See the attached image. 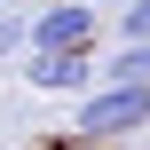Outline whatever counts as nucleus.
<instances>
[{"label":"nucleus","instance_id":"nucleus-1","mask_svg":"<svg viewBox=\"0 0 150 150\" xmlns=\"http://www.w3.org/2000/svg\"><path fill=\"white\" fill-rule=\"evenodd\" d=\"M142 127H150V87H95L79 95V119H71L79 142H127Z\"/></svg>","mask_w":150,"mask_h":150},{"label":"nucleus","instance_id":"nucleus-2","mask_svg":"<svg viewBox=\"0 0 150 150\" xmlns=\"http://www.w3.org/2000/svg\"><path fill=\"white\" fill-rule=\"evenodd\" d=\"M24 47L32 55H63V47H95V0H47L32 24H24Z\"/></svg>","mask_w":150,"mask_h":150},{"label":"nucleus","instance_id":"nucleus-3","mask_svg":"<svg viewBox=\"0 0 150 150\" xmlns=\"http://www.w3.org/2000/svg\"><path fill=\"white\" fill-rule=\"evenodd\" d=\"M24 87H40V95H95V87H103V55H95V47L32 55V63H24Z\"/></svg>","mask_w":150,"mask_h":150},{"label":"nucleus","instance_id":"nucleus-4","mask_svg":"<svg viewBox=\"0 0 150 150\" xmlns=\"http://www.w3.org/2000/svg\"><path fill=\"white\" fill-rule=\"evenodd\" d=\"M103 87H150V40H127L103 55Z\"/></svg>","mask_w":150,"mask_h":150},{"label":"nucleus","instance_id":"nucleus-5","mask_svg":"<svg viewBox=\"0 0 150 150\" xmlns=\"http://www.w3.org/2000/svg\"><path fill=\"white\" fill-rule=\"evenodd\" d=\"M24 24H32V16H16V8H0V63H8V55H24Z\"/></svg>","mask_w":150,"mask_h":150},{"label":"nucleus","instance_id":"nucleus-6","mask_svg":"<svg viewBox=\"0 0 150 150\" xmlns=\"http://www.w3.org/2000/svg\"><path fill=\"white\" fill-rule=\"evenodd\" d=\"M119 32H127V40H150V0H127V8H119Z\"/></svg>","mask_w":150,"mask_h":150}]
</instances>
